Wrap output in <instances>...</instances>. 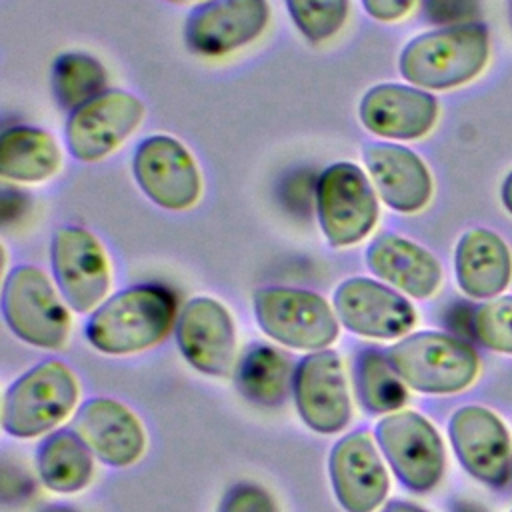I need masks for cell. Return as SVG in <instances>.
I'll return each instance as SVG.
<instances>
[{
	"mask_svg": "<svg viewBox=\"0 0 512 512\" xmlns=\"http://www.w3.org/2000/svg\"><path fill=\"white\" fill-rule=\"evenodd\" d=\"M488 52L490 38L484 24H454L412 38L400 54L398 70L418 88L448 90L476 78Z\"/></svg>",
	"mask_w": 512,
	"mask_h": 512,
	"instance_id": "1",
	"label": "cell"
},
{
	"mask_svg": "<svg viewBox=\"0 0 512 512\" xmlns=\"http://www.w3.org/2000/svg\"><path fill=\"white\" fill-rule=\"evenodd\" d=\"M176 298L164 286H132L106 300L88 320L86 336L106 354H128L158 344L172 328Z\"/></svg>",
	"mask_w": 512,
	"mask_h": 512,
	"instance_id": "2",
	"label": "cell"
},
{
	"mask_svg": "<svg viewBox=\"0 0 512 512\" xmlns=\"http://www.w3.org/2000/svg\"><path fill=\"white\" fill-rule=\"evenodd\" d=\"M388 362L408 386L428 394H450L470 386L478 374L474 348L442 332H416L388 350Z\"/></svg>",
	"mask_w": 512,
	"mask_h": 512,
	"instance_id": "3",
	"label": "cell"
},
{
	"mask_svg": "<svg viewBox=\"0 0 512 512\" xmlns=\"http://www.w3.org/2000/svg\"><path fill=\"white\" fill-rule=\"evenodd\" d=\"M78 384L66 364L48 360L20 376L6 392L2 426L16 438H32L54 428L74 408Z\"/></svg>",
	"mask_w": 512,
	"mask_h": 512,
	"instance_id": "4",
	"label": "cell"
},
{
	"mask_svg": "<svg viewBox=\"0 0 512 512\" xmlns=\"http://www.w3.org/2000/svg\"><path fill=\"white\" fill-rule=\"evenodd\" d=\"M2 312L10 330L40 348H60L66 342L70 318L48 276L30 264L10 270L2 290Z\"/></svg>",
	"mask_w": 512,
	"mask_h": 512,
	"instance_id": "5",
	"label": "cell"
},
{
	"mask_svg": "<svg viewBox=\"0 0 512 512\" xmlns=\"http://www.w3.org/2000/svg\"><path fill=\"white\" fill-rule=\"evenodd\" d=\"M316 210L326 240L336 248L360 242L378 218L374 190L352 162H336L320 174Z\"/></svg>",
	"mask_w": 512,
	"mask_h": 512,
	"instance_id": "6",
	"label": "cell"
},
{
	"mask_svg": "<svg viewBox=\"0 0 512 512\" xmlns=\"http://www.w3.org/2000/svg\"><path fill=\"white\" fill-rule=\"evenodd\" d=\"M260 328L284 346L322 350L338 336V322L326 300L298 288H262L254 294Z\"/></svg>",
	"mask_w": 512,
	"mask_h": 512,
	"instance_id": "7",
	"label": "cell"
},
{
	"mask_svg": "<svg viewBox=\"0 0 512 512\" xmlns=\"http://www.w3.org/2000/svg\"><path fill=\"white\" fill-rule=\"evenodd\" d=\"M378 444L400 482L430 490L444 472V446L436 428L416 412H394L376 424Z\"/></svg>",
	"mask_w": 512,
	"mask_h": 512,
	"instance_id": "8",
	"label": "cell"
},
{
	"mask_svg": "<svg viewBox=\"0 0 512 512\" xmlns=\"http://www.w3.org/2000/svg\"><path fill=\"white\" fill-rule=\"evenodd\" d=\"M144 104L126 90H104L66 122V148L80 162H96L116 150L142 122Z\"/></svg>",
	"mask_w": 512,
	"mask_h": 512,
	"instance_id": "9",
	"label": "cell"
},
{
	"mask_svg": "<svg viewBox=\"0 0 512 512\" xmlns=\"http://www.w3.org/2000/svg\"><path fill=\"white\" fill-rule=\"evenodd\" d=\"M134 180L160 208L184 210L200 196V174L190 152L172 136L144 138L132 158Z\"/></svg>",
	"mask_w": 512,
	"mask_h": 512,
	"instance_id": "10",
	"label": "cell"
},
{
	"mask_svg": "<svg viewBox=\"0 0 512 512\" xmlns=\"http://www.w3.org/2000/svg\"><path fill=\"white\" fill-rule=\"evenodd\" d=\"M52 272L76 312L94 308L110 286L106 254L100 242L80 226H62L52 236Z\"/></svg>",
	"mask_w": 512,
	"mask_h": 512,
	"instance_id": "11",
	"label": "cell"
},
{
	"mask_svg": "<svg viewBox=\"0 0 512 512\" xmlns=\"http://www.w3.org/2000/svg\"><path fill=\"white\" fill-rule=\"evenodd\" d=\"M270 18L266 0H206L184 24L188 48L202 56H224L256 40Z\"/></svg>",
	"mask_w": 512,
	"mask_h": 512,
	"instance_id": "12",
	"label": "cell"
},
{
	"mask_svg": "<svg viewBox=\"0 0 512 512\" xmlns=\"http://www.w3.org/2000/svg\"><path fill=\"white\" fill-rule=\"evenodd\" d=\"M450 442L460 464L484 484L502 486L512 472L510 436L502 420L488 408H458L448 424Z\"/></svg>",
	"mask_w": 512,
	"mask_h": 512,
	"instance_id": "13",
	"label": "cell"
},
{
	"mask_svg": "<svg viewBox=\"0 0 512 512\" xmlns=\"http://www.w3.org/2000/svg\"><path fill=\"white\" fill-rule=\"evenodd\" d=\"M334 308L348 330L370 338L402 336L416 322L404 296L368 278L344 280L334 292Z\"/></svg>",
	"mask_w": 512,
	"mask_h": 512,
	"instance_id": "14",
	"label": "cell"
},
{
	"mask_svg": "<svg viewBox=\"0 0 512 512\" xmlns=\"http://www.w3.org/2000/svg\"><path fill=\"white\" fill-rule=\"evenodd\" d=\"M176 340L182 356L200 372L224 376L236 352L234 324L228 310L214 298H192L180 312Z\"/></svg>",
	"mask_w": 512,
	"mask_h": 512,
	"instance_id": "15",
	"label": "cell"
},
{
	"mask_svg": "<svg viewBox=\"0 0 512 512\" xmlns=\"http://www.w3.org/2000/svg\"><path fill=\"white\" fill-rule=\"evenodd\" d=\"M300 418L320 434L342 430L350 420V398L340 358L330 350L306 356L294 374Z\"/></svg>",
	"mask_w": 512,
	"mask_h": 512,
	"instance_id": "16",
	"label": "cell"
},
{
	"mask_svg": "<svg viewBox=\"0 0 512 512\" xmlns=\"http://www.w3.org/2000/svg\"><path fill=\"white\" fill-rule=\"evenodd\" d=\"M360 122L376 136L416 140L428 134L438 118L436 98L406 84H376L360 100Z\"/></svg>",
	"mask_w": 512,
	"mask_h": 512,
	"instance_id": "17",
	"label": "cell"
},
{
	"mask_svg": "<svg viewBox=\"0 0 512 512\" xmlns=\"http://www.w3.org/2000/svg\"><path fill=\"white\" fill-rule=\"evenodd\" d=\"M330 480L338 502L348 512H372L388 492L386 470L364 432L336 442L330 452Z\"/></svg>",
	"mask_w": 512,
	"mask_h": 512,
	"instance_id": "18",
	"label": "cell"
},
{
	"mask_svg": "<svg viewBox=\"0 0 512 512\" xmlns=\"http://www.w3.org/2000/svg\"><path fill=\"white\" fill-rule=\"evenodd\" d=\"M362 158L380 198L396 212H418L432 196V178L422 158L406 146L368 142Z\"/></svg>",
	"mask_w": 512,
	"mask_h": 512,
	"instance_id": "19",
	"label": "cell"
},
{
	"mask_svg": "<svg viewBox=\"0 0 512 512\" xmlns=\"http://www.w3.org/2000/svg\"><path fill=\"white\" fill-rule=\"evenodd\" d=\"M76 434L110 466H128L144 450V432L134 414L110 398H92L74 418Z\"/></svg>",
	"mask_w": 512,
	"mask_h": 512,
	"instance_id": "20",
	"label": "cell"
},
{
	"mask_svg": "<svg viewBox=\"0 0 512 512\" xmlns=\"http://www.w3.org/2000/svg\"><path fill=\"white\" fill-rule=\"evenodd\" d=\"M368 268L414 298H428L442 280L438 260L422 246L396 234H380L366 250Z\"/></svg>",
	"mask_w": 512,
	"mask_h": 512,
	"instance_id": "21",
	"label": "cell"
},
{
	"mask_svg": "<svg viewBox=\"0 0 512 512\" xmlns=\"http://www.w3.org/2000/svg\"><path fill=\"white\" fill-rule=\"evenodd\" d=\"M458 286L472 298H494L510 282L512 258L506 242L488 228L462 234L454 252Z\"/></svg>",
	"mask_w": 512,
	"mask_h": 512,
	"instance_id": "22",
	"label": "cell"
},
{
	"mask_svg": "<svg viewBox=\"0 0 512 512\" xmlns=\"http://www.w3.org/2000/svg\"><path fill=\"white\" fill-rule=\"evenodd\" d=\"M60 166L56 140L34 126H12L0 136V174L16 182H42Z\"/></svg>",
	"mask_w": 512,
	"mask_h": 512,
	"instance_id": "23",
	"label": "cell"
},
{
	"mask_svg": "<svg viewBox=\"0 0 512 512\" xmlns=\"http://www.w3.org/2000/svg\"><path fill=\"white\" fill-rule=\"evenodd\" d=\"M42 482L54 492H76L92 476L88 444L72 430H58L48 436L38 452Z\"/></svg>",
	"mask_w": 512,
	"mask_h": 512,
	"instance_id": "24",
	"label": "cell"
},
{
	"mask_svg": "<svg viewBox=\"0 0 512 512\" xmlns=\"http://www.w3.org/2000/svg\"><path fill=\"white\" fill-rule=\"evenodd\" d=\"M106 80L104 66L84 52L60 54L50 72V84L58 104L70 112L102 94Z\"/></svg>",
	"mask_w": 512,
	"mask_h": 512,
	"instance_id": "25",
	"label": "cell"
},
{
	"mask_svg": "<svg viewBox=\"0 0 512 512\" xmlns=\"http://www.w3.org/2000/svg\"><path fill=\"white\" fill-rule=\"evenodd\" d=\"M290 370L286 360L268 346H256L248 350L236 372L238 390L252 402L264 406H276L288 392Z\"/></svg>",
	"mask_w": 512,
	"mask_h": 512,
	"instance_id": "26",
	"label": "cell"
},
{
	"mask_svg": "<svg viewBox=\"0 0 512 512\" xmlns=\"http://www.w3.org/2000/svg\"><path fill=\"white\" fill-rule=\"evenodd\" d=\"M390 362L376 350H366L356 364V390L370 412H392L406 402V390Z\"/></svg>",
	"mask_w": 512,
	"mask_h": 512,
	"instance_id": "27",
	"label": "cell"
},
{
	"mask_svg": "<svg viewBox=\"0 0 512 512\" xmlns=\"http://www.w3.org/2000/svg\"><path fill=\"white\" fill-rule=\"evenodd\" d=\"M286 8L310 42L332 38L348 16V0H286Z\"/></svg>",
	"mask_w": 512,
	"mask_h": 512,
	"instance_id": "28",
	"label": "cell"
},
{
	"mask_svg": "<svg viewBox=\"0 0 512 512\" xmlns=\"http://www.w3.org/2000/svg\"><path fill=\"white\" fill-rule=\"evenodd\" d=\"M472 330L486 348L512 354V296L482 304L472 316Z\"/></svg>",
	"mask_w": 512,
	"mask_h": 512,
	"instance_id": "29",
	"label": "cell"
},
{
	"mask_svg": "<svg viewBox=\"0 0 512 512\" xmlns=\"http://www.w3.org/2000/svg\"><path fill=\"white\" fill-rule=\"evenodd\" d=\"M220 512H278V510L272 496L260 486L238 484L226 494Z\"/></svg>",
	"mask_w": 512,
	"mask_h": 512,
	"instance_id": "30",
	"label": "cell"
},
{
	"mask_svg": "<svg viewBox=\"0 0 512 512\" xmlns=\"http://www.w3.org/2000/svg\"><path fill=\"white\" fill-rule=\"evenodd\" d=\"M414 0H362L368 16L380 22H394L408 14Z\"/></svg>",
	"mask_w": 512,
	"mask_h": 512,
	"instance_id": "31",
	"label": "cell"
},
{
	"mask_svg": "<svg viewBox=\"0 0 512 512\" xmlns=\"http://www.w3.org/2000/svg\"><path fill=\"white\" fill-rule=\"evenodd\" d=\"M500 198H502V204L504 208L512 214V172L506 176L504 184H502V190H500Z\"/></svg>",
	"mask_w": 512,
	"mask_h": 512,
	"instance_id": "32",
	"label": "cell"
},
{
	"mask_svg": "<svg viewBox=\"0 0 512 512\" xmlns=\"http://www.w3.org/2000/svg\"><path fill=\"white\" fill-rule=\"evenodd\" d=\"M384 512H426V510H422L414 504H408V502H390Z\"/></svg>",
	"mask_w": 512,
	"mask_h": 512,
	"instance_id": "33",
	"label": "cell"
},
{
	"mask_svg": "<svg viewBox=\"0 0 512 512\" xmlns=\"http://www.w3.org/2000/svg\"><path fill=\"white\" fill-rule=\"evenodd\" d=\"M454 512H486L480 504H476V502H468V500H460V502H456V506H454Z\"/></svg>",
	"mask_w": 512,
	"mask_h": 512,
	"instance_id": "34",
	"label": "cell"
},
{
	"mask_svg": "<svg viewBox=\"0 0 512 512\" xmlns=\"http://www.w3.org/2000/svg\"><path fill=\"white\" fill-rule=\"evenodd\" d=\"M46 512H76V510L66 508V506H54V508H50V510H46Z\"/></svg>",
	"mask_w": 512,
	"mask_h": 512,
	"instance_id": "35",
	"label": "cell"
},
{
	"mask_svg": "<svg viewBox=\"0 0 512 512\" xmlns=\"http://www.w3.org/2000/svg\"><path fill=\"white\" fill-rule=\"evenodd\" d=\"M166 2H172V4H186V2H196V0H166Z\"/></svg>",
	"mask_w": 512,
	"mask_h": 512,
	"instance_id": "36",
	"label": "cell"
},
{
	"mask_svg": "<svg viewBox=\"0 0 512 512\" xmlns=\"http://www.w3.org/2000/svg\"><path fill=\"white\" fill-rule=\"evenodd\" d=\"M510 18H512V2H510Z\"/></svg>",
	"mask_w": 512,
	"mask_h": 512,
	"instance_id": "37",
	"label": "cell"
}]
</instances>
